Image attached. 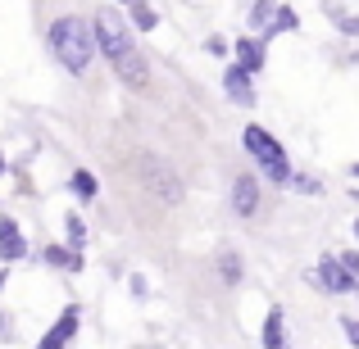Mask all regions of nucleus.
<instances>
[{
  "mask_svg": "<svg viewBox=\"0 0 359 349\" xmlns=\"http://www.w3.org/2000/svg\"><path fill=\"white\" fill-rule=\"evenodd\" d=\"M91 36L100 41V50L109 55V64L118 69L123 82H132V87H141V82H146V59L137 55L128 23H123L114 9H100V14H96V23H91Z\"/></svg>",
  "mask_w": 359,
  "mask_h": 349,
  "instance_id": "obj_1",
  "label": "nucleus"
},
{
  "mask_svg": "<svg viewBox=\"0 0 359 349\" xmlns=\"http://www.w3.org/2000/svg\"><path fill=\"white\" fill-rule=\"evenodd\" d=\"M50 50L55 59L64 64V73H73V78H82V73L91 69V55H96V36H91V23H82V18H55L50 23Z\"/></svg>",
  "mask_w": 359,
  "mask_h": 349,
  "instance_id": "obj_2",
  "label": "nucleus"
},
{
  "mask_svg": "<svg viewBox=\"0 0 359 349\" xmlns=\"http://www.w3.org/2000/svg\"><path fill=\"white\" fill-rule=\"evenodd\" d=\"M241 145L250 150L255 159H259L264 177H269L273 186H287V182H291V164H287V155H282V145H278V141H273L264 127H255V122H250V127L241 131Z\"/></svg>",
  "mask_w": 359,
  "mask_h": 349,
  "instance_id": "obj_3",
  "label": "nucleus"
},
{
  "mask_svg": "<svg viewBox=\"0 0 359 349\" xmlns=\"http://www.w3.org/2000/svg\"><path fill=\"white\" fill-rule=\"evenodd\" d=\"M141 177H150V191H155L159 195V204H177V200H182V186H177V173H173V168H168L164 164V159H155V155H146V159H141Z\"/></svg>",
  "mask_w": 359,
  "mask_h": 349,
  "instance_id": "obj_4",
  "label": "nucleus"
},
{
  "mask_svg": "<svg viewBox=\"0 0 359 349\" xmlns=\"http://www.w3.org/2000/svg\"><path fill=\"white\" fill-rule=\"evenodd\" d=\"M309 281H318L327 295H351V290H355V277H351V272H346L337 259H323L314 272H309Z\"/></svg>",
  "mask_w": 359,
  "mask_h": 349,
  "instance_id": "obj_5",
  "label": "nucleus"
},
{
  "mask_svg": "<svg viewBox=\"0 0 359 349\" xmlns=\"http://www.w3.org/2000/svg\"><path fill=\"white\" fill-rule=\"evenodd\" d=\"M232 209H237V218H255V209H259V182L255 177L232 182Z\"/></svg>",
  "mask_w": 359,
  "mask_h": 349,
  "instance_id": "obj_6",
  "label": "nucleus"
},
{
  "mask_svg": "<svg viewBox=\"0 0 359 349\" xmlns=\"http://www.w3.org/2000/svg\"><path fill=\"white\" fill-rule=\"evenodd\" d=\"M78 308H64V318H60V322H55V332H46L41 336V345L46 349H60V345H69L73 341V332H78Z\"/></svg>",
  "mask_w": 359,
  "mask_h": 349,
  "instance_id": "obj_7",
  "label": "nucleus"
},
{
  "mask_svg": "<svg viewBox=\"0 0 359 349\" xmlns=\"http://www.w3.org/2000/svg\"><path fill=\"white\" fill-rule=\"evenodd\" d=\"M223 87H228V96L237 100V105H250V100H255V87H250V73H245L241 64H237V69H228V73H223Z\"/></svg>",
  "mask_w": 359,
  "mask_h": 349,
  "instance_id": "obj_8",
  "label": "nucleus"
},
{
  "mask_svg": "<svg viewBox=\"0 0 359 349\" xmlns=\"http://www.w3.org/2000/svg\"><path fill=\"white\" fill-rule=\"evenodd\" d=\"M23 241H18V227H14V218H0V259H23Z\"/></svg>",
  "mask_w": 359,
  "mask_h": 349,
  "instance_id": "obj_9",
  "label": "nucleus"
},
{
  "mask_svg": "<svg viewBox=\"0 0 359 349\" xmlns=\"http://www.w3.org/2000/svg\"><path fill=\"white\" fill-rule=\"evenodd\" d=\"M237 64H241L245 73H259L264 69V50H259L255 36H241V41H237Z\"/></svg>",
  "mask_w": 359,
  "mask_h": 349,
  "instance_id": "obj_10",
  "label": "nucleus"
},
{
  "mask_svg": "<svg viewBox=\"0 0 359 349\" xmlns=\"http://www.w3.org/2000/svg\"><path fill=\"white\" fill-rule=\"evenodd\" d=\"M264 345H269V349L287 345V322H282V308H273L269 322H264Z\"/></svg>",
  "mask_w": 359,
  "mask_h": 349,
  "instance_id": "obj_11",
  "label": "nucleus"
},
{
  "mask_svg": "<svg viewBox=\"0 0 359 349\" xmlns=\"http://www.w3.org/2000/svg\"><path fill=\"white\" fill-rule=\"evenodd\" d=\"M287 27H296V14H291V9H273V18H269V27H264V36H282Z\"/></svg>",
  "mask_w": 359,
  "mask_h": 349,
  "instance_id": "obj_12",
  "label": "nucleus"
},
{
  "mask_svg": "<svg viewBox=\"0 0 359 349\" xmlns=\"http://www.w3.org/2000/svg\"><path fill=\"white\" fill-rule=\"evenodd\" d=\"M73 191H78L82 200H96V191H100V186H96V177H91L87 168H78V173H73Z\"/></svg>",
  "mask_w": 359,
  "mask_h": 349,
  "instance_id": "obj_13",
  "label": "nucleus"
},
{
  "mask_svg": "<svg viewBox=\"0 0 359 349\" xmlns=\"http://www.w3.org/2000/svg\"><path fill=\"white\" fill-rule=\"evenodd\" d=\"M46 263H55V268H64V263H69V268H82V259L73 250H64V245H50V250H46Z\"/></svg>",
  "mask_w": 359,
  "mask_h": 349,
  "instance_id": "obj_14",
  "label": "nucleus"
},
{
  "mask_svg": "<svg viewBox=\"0 0 359 349\" xmlns=\"http://www.w3.org/2000/svg\"><path fill=\"white\" fill-rule=\"evenodd\" d=\"M273 9H278V5H273V0H259V5H255V9H250V23H255V27H269V18H273Z\"/></svg>",
  "mask_w": 359,
  "mask_h": 349,
  "instance_id": "obj_15",
  "label": "nucleus"
},
{
  "mask_svg": "<svg viewBox=\"0 0 359 349\" xmlns=\"http://www.w3.org/2000/svg\"><path fill=\"white\" fill-rule=\"evenodd\" d=\"M137 5V27H155V9H146L141 0H132Z\"/></svg>",
  "mask_w": 359,
  "mask_h": 349,
  "instance_id": "obj_16",
  "label": "nucleus"
},
{
  "mask_svg": "<svg viewBox=\"0 0 359 349\" xmlns=\"http://www.w3.org/2000/svg\"><path fill=\"white\" fill-rule=\"evenodd\" d=\"M337 263H341L346 272H351V277L359 281V254H337Z\"/></svg>",
  "mask_w": 359,
  "mask_h": 349,
  "instance_id": "obj_17",
  "label": "nucleus"
},
{
  "mask_svg": "<svg viewBox=\"0 0 359 349\" xmlns=\"http://www.w3.org/2000/svg\"><path fill=\"white\" fill-rule=\"evenodd\" d=\"M237 277H241L237 259H232V254H223V281H237Z\"/></svg>",
  "mask_w": 359,
  "mask_h": 349,
  "instance_id": "obj_18",
  "label": "nucleus"
},
{
  "mask_svg": "<svg viewBox=\"0 0 359 349\" xmlns=\"http://www.w3.org/2000/svg\"><path fill=\"white\" fill-rule=\"evenodd\" d=\"M341 327H346V341L359 345V322H355V318H341Z\"/></svg>",
  "mask_w": 359,
  "mask_h": 349,
  "instance_id": "obj_19",
  "label": "nucleus"
},
{
  "mask_svg": "<svg viewBox=\"0 0 359 349\" xmlns=\"http://www.w3.org/2000/svg\"><path fill=\"white\" fill-rule=\"evenodd\" d=\"M69 236H73V250H78V245H82V222L78 218H69Z\"/></svg>",
  "mask_w": 359,
  "mask_h": 349,
  "instance_id": "obj_20",
  "label": "nucleus"
},
{
  "mask_svg": "<svg viewBox=\"0 0 359 349\" xmlns=\"http://www.w3.org/2000/svg\"><path fill=\"white\" fill-rule=\"evenodd\" d=\"M341 27H346V32L355 36V32H359V18H341Z\"/></svg>",
  "mask_w": 359,
  "mask_h": 349,
  "instance_id": "obj_21",
  "label": "nucleus"
},
{
  "mask_svg": "<svg viewBox=\"0 0 359 349\" xmlns=\"http://www.w3.org/2000/svg\"><path fill=\"white\" fill-rule=\"evenodd\" d=\"M0 168H5V155H0Z\"/></svg>",
  "mask_w": 359,
  "mask_h": 349,
  "instance_id": "obj_22",
  "label": "nucleus"
},
{
  "mask_svg": "<svg viewBox=\"0 0 359 349\" xmlns=\"http://www.w3.org/2000/svg\"><path fill=\"white\" fill-rule=\"evenodd\" d=\"M355 236H359V222H355Z\"/></svg>",
  "mask_w": 359,
  "mask_h": 349,
  "instance_id": "obj_23",
  "label": "nucleus"
},
{
  "mask_svg": "<svg viewBox=\"0 0 359 349\" xmlns=\"http://www.w3.org/2000/svg\"><path fill=\"white\" fill-rule=\"evenodd\" d=\"M355 177H359V164H355Z\"/></svg>",
  "mask_w": 359,
  "mask_h": 349,
  "instance_id": "obj_24",
  "label": "nucleus"
},
{
  "mask_svg": "<svg viewBox=\"0 0 359 349\" xmlns=\"http://www.w3.org/2000/svg\"><path fill=\"white\" fill-rule=\"evenodd\" d=\"M128 5H132V0H128Z\"/></svg>",
  "mask_w": 359,
  "mask_h": 349,
  "instance_id": "obj_25",
  "label": "nucleus"
}]
</instances>
